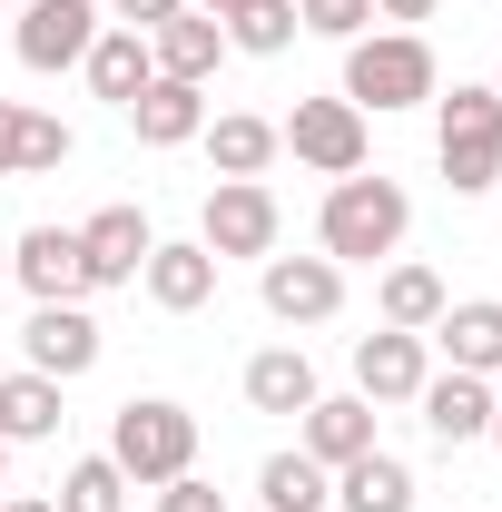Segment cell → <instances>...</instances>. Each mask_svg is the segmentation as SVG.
<instances>
[{
    "label": "cell",
    "instance_id": "6da1fadb",
    "mask_svg": "<svg viewBox=\"0 0 502 512\" xmlns=\"http://www.w3.org/2000/svg\"><path fill=\"white\" fill-rule=\"evenodd\" d=\"M404 227H414V197L394 188V178H335L325 188V217H315V237H325V256L335 266H375V256L404 247Z\"/></svg>",
    "mask_w": 502,
    "mask_h": 512
},
{
    "label": "cell",
    "instance_id": "7a4b0ae2",
    "mask_svg": "<svg viewBox=\"0 0 502 512\" xmlns=\"http://www.w3.org/2000/svg\"><path fill=\"white\" fill-rule=\"evenodd\" d=\"M109 463H119L128 483H178V473H197V414L168 404V394H128L119 424H109Z\"/></svg>",
    "mask_w": 502,
    "mask_h": 512
},
{
    "label": "cell",
    "instance_id": "3957f363",
    "mask_svg": "<svg viewBox=\"0 0 502 512\" xmlns=\"http://www.w3.org/2000/svg\"><path fill=\"white\" fill-rule=\"evenodd\" d=\"M443 79H434V50L414 30H365L345 40V99L355 109H424Z\"/></svg>",
    "mask_w": 502,
    "mask_h": 512
},
{
    "label": "cell",
    "instance_id": "277c9868",
    "mask_svg": "<svg viewBox=\"0 0 502 512\" xmlns=\"http://www.w3.org/2000/svg\"><path fill=\"white\" fill-rule=\"evenodd\" d=\"M434 158H443V178H453V197L502 188V99H493V89H453V99H434Z\"/></svg>",
    "mask_w": 502,
    "mask_h": 512
},
{
    "label": "cell",
    "instance_id": "5b68a950",
    "mask_svg": "<svg viewBox=\"0 0 502 512\" xmlns=\"http://www.w3.org/2000/svg\"><path fill=\"white\" fill-rule=\"evenodd\" d=\"M276 227H286V217H276L266 178H217V188H207V217H197V247L217 256V266H227V256H256V266H266V256H276Z\"/></svg>",
    "mask_w": 502,
    "mask_h": 512
},
{
    "label": "cell",
    "instance_id": "8992f818",
    "mask_svg": "<svg viewBox=\"0 0 502 512\" xmlns=\"http://www.w3.org/2000/svg\"><path fill=\"white\" fill-rule=\"evenodd\" d=\"M276 148H296L315 178H355L365 168V109L355 99H296L286 128H276Z\"/></svg>",
    "mask_w": 502,
    "mask_h": 512
},
{
    "label": "cell",
    "instance_id": "52a82bcc",
    "mask_svg": "<svg viewBox=\"0 0 502 512\" xmlns=\"http://www.w3.org/2000/svg\"><path fill=\"white\" fill-rule=\"evenodd\" d=\"M256 296H266L276 325H325L345 306V266H335V256H266V266H256Z\"/></svg>",
    "mask_w": 502,
    "mask_h": 512
},
{
    "label": "cell",
    "instance_id": "ba28073f",
    "mask_svg": "<svg viewBox=\"0 0 502 512\" xmlns=\"http://www.w3.org/2000/svg\"><path fill=\"white\" fill-rule=\"evenodd\" d=\"M89 40H99V0H20V30H10L20 69H79Z\"/></svg>",
    "mask_w": 502,
    "mask_h": 512
},
{
    "label": "cell",
    "instance_id": "9c48e42d",
    "mask_svg": "<svg viewBox=\"0 0 502 512\" xmlns=\"http://www.w3.org/2000/svg\"><path fill=\"white\" fill-rule=\"evenodd\" d=\"M10 276L30 286V306H79V296H89L79 227H20V237H10Z\"/></svg>",
    "mask_w": 502,
    "mask_h": 512
},
{
    "label": "cell",
    "instance_id": "30bf717a",
    "mask_svg": "<svg viewBox=\"0 0 502 512\" xmlns=\"http://www.w3.org/2000/svg\"><path fill=\"white\" fill-rule=\"evenodd\" d=\"M20 355H30V375L79 384L89 365H99V316H89V306H30V325H20Z\"/></svg>",
    "mask_w": 502,
    "mask_h": 512
},
{
    "label": "cell",
    "instance_id": "8fae6325",
    "mask_svg": "<svg viewBox=\"0 0 502 512\" xmlns=\"http://www.w3.org/2000/svg\"><path fill=\"white\" fill-rule=\"evenodd\" d=\"M424 335H404V325H375V335H355V394L365 404H414L424 394Z\"/></svg>",
    "mask_w": 502,
    "mask_h": 512
},
{
    "label": "cell",
    "instance_id": "7c38bea8",
    "mask_svg": "<svg viewBox=\"0 0 502 512\" xmlns=\"http://www.w3.org/2000/svg\"><path fill=\"white\" fill-rule=\"evenodd\" d=\"M296 424H306V444H296V453H315L325 473H345L355 453H375V404H365V394H315Z\"/></svg>",
    "mask_w": 502,
    "mask_h": 512
},
{
    "label": "cell",
    "instance_id": "4fadbf2b",
    "mask_svg": "<svg viewBox=\"0 0 502 512\" xmlns=\"http://www.w3.org/2000/svg\"><path fill=\"white\" fill-rule=\"evenodd\" d=\"M424 434L434 444H483L493 434V375H424Z\"/></svg>",
    "mask_w": 502,
    "mask_h": 512
},
{
    "label": "cell",
    "instance_id": "5bb4252c",
    "mask_svg": "<svg viewBox=\"0 0 502 512\" xmlns=\"http://www.w3.org/2000/svg\"><path fill=\"white\" fill-rule=\"evenodd\" d=\"M148 217L138 207H99L89 227H79V256H89V286H138V266H148Z\"/></svg>",
    "mask_w": 502,
    "mask_h": 512
},
{
    "label": "cell",
    "instance_id": "9a60e30c",
    "mask_svg": "<svg viewBox=\"0 0 502 512\" xmlns=\"http://www.w3.org/2000/svg\"><path fill=\"white\" fill-rule=\"evenodd\" d=\"M128 128H138V148H188L197 128H207V89L197 79H148L128 99Z\"/></svg>",
    "mask_w": 502,
    "mask_h": 512
},
{
    "label": "cell",
    "instance_id": "2e32d148",
    "mask_svg": "<svg viewBox=\"0 0 502 512\" xmlns=\"http://www.w3.org/2000/svg\"><path fill=\"white\" fill-rule=\"evenodd\" d=\"M138 286H148V306H168V316H197V306L217 296V256L197 247V237H178V247H148Z\"/></svg>",
    "mask_w": 502,
    "mask_h": 512
},
{
    "label": "cell",
    "instance_id": "e0dca14e",
    "mask_svg": "<svg viewBox=\"0 0 502 512\" xmlns=\"http://www.w3.org/2000/svg\"><path fill=\"white\" fill-rule=\"evenodd\" d=\"M434 345L453 355V375H502V296H473V306H443Z\"/></svg>",
    "mask_w": 502,
    "mask_h": 512
},
{
    "label": "cell",
    "instance_id": "ac0fdd59",
    "mask_svg": "<svg viewBox=\"0 0 502 512\" xmlns=\"http://www.w3.org/2000/svg\"><path fill=\"white\" fill-rule=\"evenodd\" d=\"M148 60H158V79H197V89H207V69L227 60V30H217L207 10H178V20L148 30Z\"/></svg>",
    "mask_w": 502,
    "mask_h": 512
},
{
    "label": "cell",
    "instance_id": "d6986e66",
    "mask_svg": "<svg viewBox=\"0 0 502 512\" xmlns=\"http://www.w3.org/2000/svg\"><path fill=\"white\" fill-rule=\"evenodd\" d=\"M79 69H89V89H99L109 109H128V99H138V89L158 79V60H148V30H99Z\"/></svg>",
    "mask_w": 502,
    "mask_h": 512
},
{
    "label": "cell",
    "instance_id": "ffe728a7",
    "mask_svg": "<svg viewBox=\"0 0 502 512\" xmlns=\"http://www.w3.org/2000/svg\"><path fill=\"white\" fill-rule=\"evenodd\" d=\"M197 138H207L217 178H266L276 168V119H256V109H227V119H207Z\"/></svg>",
    "mask_w": 502,
    "mask_h": 512
},
{
    "label": "cell",
    "instance_id": "44dd1931",
    "mask_svg": "<svg viewBox=\"0 0 502 512\" xmlns=\"http://www.w3.org/2000/svg\"><path fill=\"white\" fill-rule=\"evenodd\" d=\"M247 404H256V414H306V404H315L306 345H266V355L247 365Z\"/></svg>",
    "mask_w": 502,
    "mask_h": 512
},
{
    "label": "cell",
    "instance_id": "7402d4cb",
    "mask_svg": "<svg viewBox=\"0 0 502 512\" xmlns=\"http://www.w3.org/2000/svg\"><path fill=\"white\" fill-rule=\"evenodd\" d=\"M335 503L345 512H414V473H404L394 453H355V463L335 473Z\"/></svg>",
    "mask_w": 502,
    "mask_h": 512
},
{
    "label": "cell",
    "instance_id": "603a6c76",
    "mask_svg": "<svg viewBox=\"0 0 502 512\" xmlns=\"http://www.w3.org/2000/svg\"><path fill=\"white\" fill-rule=\"evenodd\" d=\"M50 434H60V384L0 375V444H50Z\"/></svg>",
    "mask_w": 502,
    "mask_h": 512
},
{
    "label": "cell",
    "instance_id": "cb8c5ba5",
    "mask_svg": "<svg viewBox=\"0 0 502 512\" xmlns=\"http://www.w3.org/2000/svg\"><path fill=\"white\" fill-rule=\"evenodd\" d=\"M375 306H384V325H404V335H434V316L453 306V296H443V276H434V266H384Z\"/></svg>",
    "mask_w": 502,
    "mask_h": 512
},
{
    "label": "cell",
    "instance_id": "d4e9b609",
    "mask_svg": "<svg viewBox=\"0 0 502 512\" xmlns=\"http://www.w3.org/2000/svg\"><path fill=\"white\" fill-rule=\"evenodd\" d=\"M256 493H266V512H325L335 503V473H325L315 453H266Z\"/></svg>",
    "mask_w": 502,
    "mask_h": 512
},
{
    "label": "cell",
    "instance_id": "484cf974",
    "mask_svg": "<svg viewBox=\"0 0 502 512\" xmlns=\"http://www.w3.org/2000/svg\"><path fill=\"white\" fill-rule=\"evenodd\" d=\"M217 30H227V50H247V60H276V50H296V30H306V20H296V0H237Z\"/></svg>",
    "mask_w": 502,
    "mask_h": 512
},
{
    "label": "cell",
    "instance_id": "4316f807",
    "mask_svg": "<svg viewBox=\"0 0 502 512\" xmlns=\"http://www.w3.org/2000/svg\"><path fill=\"white\" fill-rule=\"evenodd\" d=\"M60 512H128V473L109 453H79L60 473Z\"/></svg>",
    "mask_w": 502,
    "mask_h": 512
},
{
    "label": "cell",
    "instance_id": "83f0119b",
    "mask_svg": "<svg viewBox=\"0 0 502 512\" xmlns=\"http://www.w3.org/2000/svg\"><path fill=\"white\" fill-rule=\"evenodd\" d=\"M296 20H306L315 40H365V20H375V0H296Z\"/></svg>",
    "mask_w": 502,
    "mask_h": 512
},
{
    "label": "cell",
    "instance_id": "f1b7e54d",
    "mask_svg": "<svg viewBox=\"0 0 502 512\" xmlns=\"http://www.w3.org/2000/svg\"><path fill=\"white\" fill-rule=\"evenodd\" d=\"M50 168H69V128L30 109V138H20V178H50Z\"/></svg>",
    "mask_w": 502,
    "mask_h": 512
},
{
    "label": "cell",
    "instance_id": "f546056e",
    "mask_svg": "<svg viewBox=\"0 0 502 512\" xmlns=\"http://www.w3.org/2000/svg\"><path fill=\"white\" fill-rule=\"evenodd\" d=\"M158 512H227V493L197 483V473H178V483H158Z\"/></svg>",
    "mask_w": 502,
    "mask_h": 512
},
{
    "label": "cell",
    "instance_id": "4dcf8cb0",
    "mask_svg": "<svg viewBox=\"0 0 502 512\" xmlns=\"http://www.w3.org/2000/svg\"><path fill=\"white\" fill-rule=\"evenodd\" d=\"M20 138H30V109L0 99V178H20Z\"/></svg>",
    "mask_w": 502,
    "mask_h": 512
},
{
    "label": "cell",
    "instance_id": "1f68e13d",
    "mask_svg": "<svg viewBox=\"0 0 502 512\" xmlns=\"http://www.w3.org/2000/svg\"><path fill=\"white\" fill-rule=\"evenodd\" d=\"M109 10H119V30H158V20H178L188 0H109Z\"/></svg>",
    "mask_w": 502,
    "mask_h": 512
},
{
    "label": "cell",
    "instance_id": "d6a6232c",
    "mask_svg": "<svg viewBox=\"0 0 502 512\" xmlns=\"http://www.w3.org/2000/svg\"><path fill=\"white\" fill-rule=\"evenodd\" d=\"M434 0H375V20H424Z\"/></svg>",
    "mask_w": 502,
    "mask_h": 512
},
{
    "label": "cell",
    "instance_id": "836d02e7",
    "mask_svg": "<svg viewBox=\"0 0 502 512\" xmlns=\"http://www.w3.org/2000/svg\"><path fill=\"white\" fill-rule=\"evenodd\" d=\"M0 512H60V503H40V493H0Z\"/></svg>",
    "mask_w": 502,
    "mask_h": 512
},
{
    "label": "cell",
    "instance_id": "e575fe53",
    "mask_svg": "<svg viewBox=\"0 0 502 512\" xmlns=\"http://www.w3.org/2000/svg\"><path fill=\"white\" fill-rule=\"evenodd\" d=\"M493 444H502V375H493Z\"/></svg>",
    "mask_w": 502,
    "mask_h": 512
},
{
    "label": "cell",
    "instance_id": "d590c367",
    "mask_svg": "<svg viewBox=\"0 0 502 512\" xmlns=\"http://www.w3.org/2000/svg\"><path fill=\"white\" fill-rule=\"evenodd\" d=\"M0 276H10V237H0Z\"/></svg>",
    "mask_w": 502,
    "mask_h": 512
},
{
    "label": "cell",
    "instance_id": "8d00e7d4",
    "mask_svg": "<svg viewBox=\"0 0 502 512\" xmlns=\"http://www.w3.org/2000/svg\"><path fill=\"white\" fill-rule=\"evenodd\" d=\"M493 99H502V69H493Z\"/></svg>",
    "mask_w": 502,
    "mask_h": 512
},
{
    "label": "cell",
    "instance_id": "74e56055",
    "mask_svg": "<svg viewBox=\"0 0 502 512\" xmlns=\"http://www.w3.org/2000/svg\"><path fill=\"white\" fill-rule=\"evenodd\" d=\"M0 493H10V483H0Z\"/></svg>",
    "mask_w": 502,
    "mask_h": 512
}]
</instances>
